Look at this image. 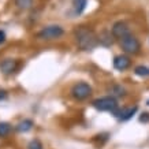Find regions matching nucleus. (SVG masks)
Returning <instances> with one entry per match:
<instances>
[{
    "instance_id": "nucleus-1",
    "label": "nucleus",
    "mask_w": 149,
    "mask_h": 149,
    "mask_svg": "<svg viewBox=\"0 0 149 149\" xmlns=\"http://www.w3.org/2000/svg\"><path fill=\"white\" fill-rule=\"evenodd\" d=\"M75 40H77L78 47L81 48L82 51H92L95 49L97 44H99V37L92 29L86 26H79L75 29Z\"/></svg>"
},
{
    "instance_id": "nucleus-2",
    "label": "nucleus",
    "mask_w": 149,
    "mask_h": 149,
    "mask_svg": "<svg viewBox=\"0 0 149 149\" xmlns=\"http://www.w3.org/2000/svg\"><path fill=\"white\" fill-rule=\"evenodd\" d=\"M92 104L97 111H103V112H112L113 115H116L118 111H119L118 101L112 96H105V97L96 99Z\"/></svg>"
},
{
    "instance_id": "nucleus-3",
    "label": "nucleus",
    "mask_w": 149,
    "mask_h": 149,
    "mask_svg": "<svg viewBox=\"0 0 149 149\" xmlns=\"http://www.w3.org/2000/svg\"><path fill=\"white\" fill-rule=\"evenodd\" d=\"M64 34V30L62 26L59 25H49V26L42 27L37 37L41 38V40H45V41H51V40H56L59 37H62Z\"/></svg>"
},
{
    "instance_id": "nucleus-4",
    "label": "nucleus",
    "mask_w": 149,
    "mask_h": 149,
    "mask_svg": "<svg viewBox=\"0 0 149 149\" xmlns=\"http://www.w3.org/2000/svg\"><path fill=\"white\" fill-rule=\"evenodd\" d=\"M120 47H122V49L129 55H137L141 51L140 41L137 40L133 34L122 38V40H120Z\"/></svg>"
},
{
    "instance_id": "nucleus-5",
    "label": "nucleus",
    "mask_w": 149,
    "mask_h": 149,
    "mask_svg": "<svg viewBox=\"0 0 149 149\" xmlns=\"http://www.w3.org/2000/svg\"><path fill=\"white\" fill-rule=\"evenodd\" d=\"M92 95V88L86 82H78L71 88V96L78 101H84Z\"/></svg>"
},
{
    "instance_id": "nucleus-6",
    "label": "nucleus",
    "mask_w": 149,
    "mask_h": 149,
    "mask_svg": "<svg viewBox=\"0 0 149 149\" xmlns=\"http://www.w3.org/2000/svg\"><path fill=\"white\" fill-rule=\"evenodd\" d=\"M131 32H130V27L127 26L125 22L119 21V22H115L112 26V36L118 40H122L125 37L130 36Z\"/></svg>"
},
{
    "instance_id": "nucleus-7",
    "label": "nucleus",
    "mask_w": 149,
    "mask_h": 149,
    "mask_svg": "<svg viewBox=\"0 0 149 149\" xmlns=\"http://www.w3.org/2000/svg\"><path fill=\"white\" fill-rule=\"evenodd\" d=\"M131 66V60L127 55H118L113 59V67L118 71H125Z\"/></svg>"
},
{
    "instance_id": "nucleus-8",
    "label": "nucleus",
    "mask_w": 149,
    "mask_h": 149,
    "mask_svg": "<svg viewBox=\"0 0 149 149\" xmlns=\"http://www.w3.org/2000/svg\"><path fill=\"white\" fill-rule=\"evenodd\" d=\"M18 64V60H15V59H3L0 62V70L4 74H13L17 71Z\"/></svg>"
},
{
    "instance_id": "nucleus-9",
    "label": "nucleus",
    "mask_w": 149,
    "mask_h": 149,
    "mask_svg": "<svg viewBox=\"0 0 149 149\" xmlns=\"http://www.w3.org/2000/svg\"><path fill=\"white\" fill-rule=\"evenodd\" d=\"M137 109L138 108H137L136 105H134V107H130V108H126V109H119L115 116H116L118 119H120V120H127V119H130V118L137 112Z\"/></svg>"
},
{
    "instance_id": "nucleus-10",
    "label": "nucleus",
    "mask_w": 149,
    "mask_h": 149,
    "mask_svg": "<svg viewBox=\"0 0 149 149\" xmlns=\"http://www.w3.org/2000/svg\"><path fill=\"white\" fill-rule=\"evenodd\" d=\"M86 3L88 0H72V8H74V13L79 15V14L84 13V10L86 7Z\"/></svg>"
},
{
    "instance_id": "nucleus-11",
    "label": "nucleus",
    "mask_w": 149,
    "mask_h": 149,
    "mask_svg": "<svg viewBox=\"0 0 149 149\" xmlns=\"http://www.w3.org/2000/svg\"><path fill=\"white\" fill-rule=\"evenodd\" d=\"M33 127V122L30 119H25L22 122H19L17 125V130L21 131V133H27V131H30Z\"/></svg>"
},
{
    "instance_id": "nucleus-12",
    "label": "nucleus",
    "mask_w": 149,
    "mask_h": 149,
    "mask_svg": "<svg viewBox=\"0 0 149 149\" xmlns=\"http://www.w3.org/2000/svg\"><path fill=\"white\" fill-rule=\"evenodd\" d=\"M14 1H15V6L23 11L30 10L33 7V0H14Z\"/></svg>"
},
{
    "instance_id": "nucleus-13",
    "label": "nucleus",
    "mask_w": 149,
    "mask_h": 149,
    "mask_svg": "<svg viewBox=\"0 0 149 149\" xmlns=\"http://www.w3.org/2000/svg\"><path fill=\"white\" fill-rule=\"evenodd\" d=\"M11 133V125L7 122H0V137H7Z\"/></svg>"
},
{
    "instance_id": "nucleus-14",
    "label": "nucleus",
    "mask_w": 149,
    "mask_h": 149,
    "mask_svg": "<svg viewBox=\"0 0 149 149\" xmlns=\"http://www.w3.org/2000/svg\"><path fill=\"white\" fill-rule=\"evenodd\" d=\"M134 72L138 77H149V67H146V66H137L134 68Z\"/></svg>"
},
{
    "instance_id": "nucleus-15",
    "label": "nucleus",
    "mask_w": 149,
    "mask_h": 149,
    "mask_svg": "<svg viewBox=\"0 0 149 149\" xmlns=\"http://www.w3.org/2000/svg\"><path fill=\"white\" fill-rule=\"evenodd\" d=\"M112 34H111V33H104V37L103 36H100L99 37V41L100 42H101V44H104V45H111V44H112L113 42V40H112Z\"/></svg>"
},
{
    "instance_id": "nucleus-16",
    "label": "nucleus",
    "mask_w": 149,
    "mask_h": 149,
    "mask_svg": "<svg viewBox=\"0 0 149 149\" xmlns=\"http://www.w3.org/2000/svg\"><path fill=\"white\" fill-rule=\"evenodd\" d=\"M27 149H42V144L38 140H32L27 145Z\"/></svg>"
},
{
    "instance_id": "nucleus-17",
    "label": "nucleus",
    "mask_w": 149,
    "mask_h": 149,
    "mask_svg": "<svg viewBox=\"0 0 149 149\" xmlns=\"http://www.w3.org/2000/svg\"><path fill=\"white\" fill-rule=\"evenodd\" d=\"M140 120H141V122H149V113L148 112L142 113V116L140 118Z\"/></svg>"
},
{
    "instance_id": "nucleus-18",
    "label": "nucleus",
    "mask_w": 149,
    "mask_h": 149,
    "mask_svg": "<svg viewBox=\"0 0 149 149\" xmlns=\"http://www.w3.org/2000/svg\"><path fill=\"white\" fill-rule=\"evenodd\" d=\"M4 40H6L4 32H1V30H0V44H1V42H4Z\"/></svg>"
},
{
    "instance_id": "nucleus-19",
    "label": "nucleus",
    "mask_w": 149,
    "mask_h": 149,
    "mask_svg": "<svg viewBox=\"0 0 149 149\" xmlns=\"http://www.w3.org/2000/svg\"><path fill=\"white\" fill-rule=\"evenodd\" d=\"M7 97V93H6V91H0V100H3Z\"/></svg>"
}]
</instances>
